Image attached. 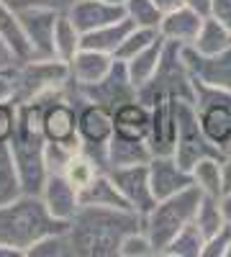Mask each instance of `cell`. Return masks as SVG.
Instances as JSON below:
<instances>
[{"mask_svg": "<svg viewBox=\"0 0 231 257\" xmlns=\"http://www.w3.org/2000/svg\"><path fill=\"white\" fill-rule=\"evenodd\" d=\"M141 229V216L129 208L80 206L67 224L75 257H116L126 234Z\"/></svg>", "mask_w": 231, "mask_h": 257, "instance_id": "obj_1", "label": "cell"}, {"mask_svg": "<svg viewBox=\"0 0 231 257\" xmlns=\"http://www.w3.org/2000/svg\"><path fill=\"white\" fill-rule=\"evenodd\" d=\"M11 8H29V6H44V8H54V11H67L75 0H6Z\"/></svg>", "mask_w": 231, "mask_h": 257, "instance_id": "obj_37", "label": "cell"}, {"mask_svg": "<svg viewBox=\"0 0 231 257\" xmlns=\"http://www.w3.org/2000/svg\"><path fill=\"white\" fill-rule=\"evenodd\" d=\"M16 103L49 100L72 93L70 64L57 57H31L13 67Z\"/></svg>", "mask_w": 231, "mask_h": 257, "instance_id": "obj_3", "label": "cell"}, {"mask_svg": "<svg viewBox=\"0 0 231 257\" xmlns=\"http://www.w3.org/2000/svg\"><path fill=\"white\" fill-rule=\"evenodd\" d=\"M106 3H111V6H121V8H123V6H126V0H106Z\"/></svg>", "mask_w": 231, "mask_h": 257, "instance_id": "obj_46", "label": "cell"}, {"mask_svg": "<svg viewBox=\"0 0 231 257\" xmlns=\"http://www.w3.org/2000/svg\"><path fill=\"white\" fill-rule=\"evenodd\" d=\"M228 244H231V226L226 224V226H221L216 234L205 237V244H203L200 257H226Z\"/></svg>", "mask_w": 231, "mask_h": 257, "instance_id": "obj_35", "label": "cell"}, {"mask_svg": "<svg viewBox=\"0 0 231 257\" xmlns=\"http://www.w3.org/2000/svg\"><path fill=\"white\" fill-rule=\"evenodd\" d=\"M221 211H223V221L231 226V193H223L221 196Z\"/></svg>", "mask_w": 231, "mask_h": 257, "instance_id": "obj_43", "label": "cell"}, {"mask_svg": "<svg viewBox=\"0 0 231 257\" xmlns=\"http://www.w3.org/2000/svg\"><path fill=\"white\" fill-rule=\"evenodd\" d=\"M0 257H26L24 252H18L16 247H8V244H0Z\"/></svg>", "mask_w": 231, "mask_h": 257, "instance_id": "obj_45", "label": "cell"}, {"mask_svg": "<svg viewBox=\"0 0 231 257\" xmlns=\"http://www.w3.org/2000/svg\"><path fill=\"white\" fill-rule=\"evenodd\" d=\"M190 47L198 54H218V52L231 47V31L221 24V21H216L213 16H205L203 26H200V31H198V36Z\"/></svg>", "mask_w": 231, "mask_h": 257, "instance_id": "obj_25", "label": "cell"}, {"mask_svg": "<svg viewBox=\"0 0 231 257\" xmlns=\"http://www.w3.org/2000/svg\"><path fill=\"white\" fill-rule=\"evenodd\" d=\"M203 13H198L195 8L190 6H180L170 13H164L162 21H159V36L164 41H175V44H182V47H190L200 26H203Z\"/></svg>", "mask_w": 231, "mask_h": 257, "instance_id": "obj_15", "label": "cell"}, {"mask_svg": "<svg viewBox=\"0 0 231 257\" xmlns=\"http://www.w3.org/2000/svg\"><path fill=\"white\" fill-rule=\"evenodd\" d=\"M154 155L146 139H131V137H123L116 134L108 139V170L116 167H131V165H146Z\"/></svg>", "mask_w": 231, "mask_h": 257, "instance_id": "obj_18", "label": "cell"}, {"mask_svg": "<svg viewBox=\"0 0 231 257\" xmlns=\"http://www.w3.org/2000/svg\"><path fill=\"white\" fill-rule=\"evenodd\" d=\"M113 67V57L95 49H80L70 59V77L75 85H93L108 75Z\"/></svg>", "mask_w": 231, "mask_h": 257, "instance_id": "obj_17", "label": "cell"}, {"mask_svg": "<svg viewBox=\"0 0 231 257\" xmlns=\"http://www.w3.org/2000/svg\"><path fill=\"white\" fill-rule=\"evenodd\" d=\"M26 257H75L67 229L62 231H52L47 237H41L39 242L31 244V249L26 252Z\"/></svg>", "mask_w": 231, "mask_h": 257, "instance_id": "obj_31", "label": "cell"}, {"mask_svg": "<svg viewBox=\"0 0 231 257\" xmlns=\"http://www.w3.org/2000/svg\"><path fill=\"white\" fill-rule=\"evenodd\" d=\"M223 157H205L200 162L193 165L190 175H193V185L203 193V196H223V167H221Z\"/></svg>", "mask_w": 231, "mask_h": 257, "instance_id": "obj_26", "label": "cell"}, {"mask_svg": "<svg viewBox=\"0 0 231 257\" xmlns=\"http://www.w3.org/2000/svg\"><path fill=\"white\" fill-rule=\"evenodd\" d=\"M75 90L82 100L88 103H98L106 105V108L116 111L118 105L136 100V85L129 77V70H126V62L113 59V67L108 70V75L93 82V85H75Z\"/></svg>", "mask_w": 231, "mask_h": 257, "instance_id": "obj_8", "label": "cell"}, {"mask_svg": "<svg viewBox=\"0 0 231 257\" xmlns=\"http://www.w3.org/2000/svg\"><path fill=\"white\" fill-rule=\"evenodd\" d=\"M154 6H157V8L162 11V16H164V13H170V11L185 6V0H154Z\"/></svg>", "mask_w": 231, "mask_h": 257, "instance_id": "obj_42", "label": "cell"}, {"mask_svg": "<svg viewBox=\"0 0 231 257\" xmlns=\"http://www.w3.org/2000/svg\"><path fill=\"white\" fill-rule=\"evenodd\" d=\"M200 196H203V193L195 185H190V188L175 193V196L159 198L141 216V229L146 231V237H149L152 244L157 247V254H162L164 247L172 242L175 234L195 219Z\"/></svg>", "mask_w": 231, "mask_h": 257, "instance_id": "obj_5", "label": "cell"}, {"mask_svg": "<svg viewBox=\"0 0 231 257\" xmlns=\"http://www.w3.org/2000/svg\"><path fill=\"white\" fill-rule=\"evenodd\" d=\"M13 165L21 180L24 193H41L44 180L49 175L47 160H44V149H47V137L41 132H26V128L16 126V134L8 142Z\"/></svg>", "mask_w": 231, "mask_h": 257, "instance_id": "obj_6", "label": "cell"}, {"mask_svg": "<svg viewBox=\"0 0 231 257\" xmlns=\"http://www.w3.org/2000/svg\"><path fill=\"white\" fill-rule=\"evenodd\" d=\"M18 64V59L13 57V52L3 44V39H0V70H11V67H16Z\"/></svg>", "mask_w": 231, "mask_h": 257, "instance_id": "obj_40", "label": "cell"}, {"mask_svg": "<svg viewBox=\"0 0 231 257\" xmlns=\"http://www.w3.org/2000/svg\"><path fill=\"white\" fill-rule=\"evenodd\" d=\"M149 121H152V111L146 108L141 100H129V103L118 105L113 111L116 134L131 137V139H146L149 137Z\"/></svg>", "mask_w": 231, "mask_h": 257, "instance_id": "obj_20", "label": "cell"}, {"mask_svg": "<svg viewBox=\"0 0 231 257\" xmlns=\"http://www.w3.org/2000/svg\"><path fill=\"white\" fill-rule=\"evenodd\" d=\"M198 229L205 234V237H211L216 234L221 226H226L223 221V211H221V198L216 196H200V203H198V211H195V219Z\"/></svg>", "mask_w": 231, "mask_h": 257, "instance_id": "obj_30", "label": "cell"}, {"mask_svg": "<svg viewBox=\"0 0 231 257\" xmlns=\"http://www.w3.org/2000/svg\"><path fill=\"white\" fill-rule=\"evenodd\" d=\"M221 167H223V193H231V152L223 155Z\"/></svg>", "mask_w": 231, "mask_h": 257, "instance_id": "obj_41", "label": "cell"}, {"mask_svg": "<svg viewBox=\"0 0 231 257\" xmlns=\"http://www.w3.org/2000/svg\"><path fill=\"white\" fill-rule=\"evenodd\" d=\"M98 173H103V170L98 167V162H95L90 155L82 152V149L72 152L70 160H67V165H65V170H62V175H65L77 190H80V188H85Z\"/></svg>", "mask_w": 231, "mask_h": 257, "instance_id": "obj_28", "label": "cell"}, {"mask_svg": "<svg viewBox=\"0 0 231 257\" xmlns=\"http://www.w3.org/2000/svg\"><path fill=\"white\" fill-rule=\"evenodd\" d=\"M162 52H164V39L157 36L149 47H144L139 54H134L129 62H126V70H129V77H131V82L136 85V90H139V85H144L146 80L157 72L159 59H162Z\"/></svg>", "mask_w": 231, "mask_h": 257, "instance_id": "obj_23", "label": "cell"}, {"mask_svg": "<svg viewBox=\"0 0 231 257\" xmlns=\"http://www.w3.org/2000/svg\"><path fill=\"white\" fill-rule=\"evenodd\" d=\"M70 221L54 219L39 193H21L13 201L0 206V244L29 252L34 242L52 231L67 229Z\"/></svg>", "mask_w": 231, "mask_h": 257, "instance_id": "obj_2", "label": "cell"}, {"mask_svg": "<svg viewBox=\"0 0 231 257\" xmlns=\"http://www.w3.org/2000/svg\"><path fill=\"white\" fill-rule=\"evenodd\" d=\"M185 6H190V8H195L198 13L208 16V8H211V0H185Z\"/></svg>", "mask_w": 231, "mask_h": 257, "instance_id": "obj_44", "label": "cell"}, {"mask_svg": "<svg viewBox=\"0 0 231 257\" xmlns=\"http://www.w3.org/2000/svg\"><path fill=\"white\" fill-rule=\"evenodd\" d=\"M123 13H126V18H129L134 26H139V29H154V31H159L162 11L154 6V0H126Z\"/></svg>", "mask_w": 231, "mask_h": 257, "instance_id": "obj_32", "label": "cell"}, {"mask_svg": "<svg viewBox=\"0 0 231 257\" xmlns=\"http://www.w3.org/2000/svg\"><path fill=\"white\" fill-rule=\"evenodd\" d=\"M203 244H205V234L198 229L195 221H190L172 237V242L164 247L162 257H200Z\"/></svg>", "mask_w": 231, "mask_h": 257, "instance_id": "obj_27", "label": "cell"}, {"mask_svg": "<svg viewBox=\"0 0 231 257\" xmlns=\"http://www.w3.org/2000/svg\"><path fill=\"white\" fill-rule=\"evenodd\" d=\"M67 16L75 21V26L88 34V31H95L100 26H108L113 21L123 18V8L121 6H111L106 0H75V3L67 8Z\"/></svg>", "mask_w": 231, "mask_h": 257, "instance_id": "obj_16", "label": "cell"}, {"mask_svg": "<svg viewBox=\"0 0 231 257\" xmlns=\"http://www.w3.org/2000/svg\"><path fill=\"white\" fill-rule=\"evenodd\" d=\"M16 103V80H13V67L0 70V103Z\"/></svg>", "mask_w": 231, "mask_h": 257, "instance_id": "obj_38", "label": "cell"}, {"mask_svg": "<svg viewBox=\"0 0 231 257\" xmlns=\"http://www.w3.org/2000/svg\"><path fill=\"white\" fill-rule=\"evenodd\" d=\"M182 57L195 82L231 93V47L218 54H198L193 47H182Z\"/></svg>", "mask_w": 231, "mask_h": 257, "instance_id": "obj_10", "label": "cell"}, {"mask_svg": "<svg viewBox=\"0 0 231 257\" xmlns=\"http://www.w3.org/2000/svg\"><path fill=\"white\" fill-rule=\"evenodd\" d=\"M59 13L62 11L44 8V6L18 8V18L29 39L31 57H54V26H57Z\"/></svg>", "mask_w": 231, "mask_h": 257, "instance_id": "obj_9", "label": "cell"}, {"mask_svg": "<svg viewBox=\"0 0 231 257\" xmlns=\"http://www.w3.org/2000/svg\"><path fill=\"white\" fill-rule=\"evenodd\" d=\"M162 98L195 103V80L185 64L182 44H175V41H164V52H162L157 72L144 85H139L136 90V100H141L146 108H152Z\"/></svg>", "mask_w": 231, "mask_h": 257, "instance_id": "obj_4", "label": "cell"}, {"mask_svg": "<svg viewBox=\"0 0 231 257\" xmlns=\"http://www.w3.org/2000/svg\"><path fill=\"white\" fill-rule=\"evenodd\" d=\"M21 193H24V188H21V180L16 173L11 147H8V142H0V206L13 201Z\"/></svg>", "mask_w": 231, "mask_h": 257, "instance_id": "obj_29", "label": "cell"}, {"mask_svg": "<svg viewBox=\"0 0 231 257\" xmlns=\"http://www.w3.org/2000/svg\"><path fill=\"white\" fill-rule=\"evenodd\" d=\"M80 49H82V31L75 26V21L67 16V11H62L54 26V57L70 64V59Z\"/></svg>", "mask_w": 231, "mask_h": 257, "instance_id": "obj_24", "label": "cell"}, {"mask_svg": "<svg viewBox=\"0 0 231 257\" xmlns=\"http://www.w3.org/2000/svg\"><path fill=\"white\" fill-rule=\"evenodd\" d=\"M152 121H149V144L152 155H172L177 144V100L162 98L152 105Z\"/></svg>", "mask_w": 231, "mask_h": 257, "instance_id": "obj_12", "label": "cell"}, {"mask_svg": "<svg viewBox=\"0 0 231 257\" xmlns=\"http://www.w3.org/2000/svg\"><path fill=\"white\" fill-rule=\"evenodd\" d=\"M208 16H213L216 21H221V24L231 31V0H211Z\"/></svg>", "mask_w": 231, "mask_h": 257, "instance_id": "obj_39", "label": "cell"}, {"mask_svg": "<svg viewBox=\"0 0 231 257\" xmlns=\"http://www.w3.org/2000/svg\"><path fill=\"white\" fill-rule=\"evenodd\" d=\"M0 39H3V44L13 52V57L18 62L31 59V47L24 34V26H21L18 11L11 8L6 0H0Z\"/></svg>", "mask_w": 231, "mask_h": 257, "instance_id": "obj_21", "label": "cell"}, {"mask_svg": "<svg viewBox=\"0 0 231 257\" xmlns=\"http://www.w3.org/2000/svg\"><path fill=\"white\" fill-rule=\"evenodd\" d=\"M172 157L185 170H193V165L205 157H223L221 149L211 144L208 137L203 134L195 105L185 100H177V144H175Z\"/></svg>", "mask_w": 231, "mask_h": 257, "instance_id": "obj_7", "label": "cell"}, {"mask_svg": "<svg viewBox=\"0 0 231 257\" xmlns=\"http://www.w3.org/2000/svg\"><path fill=\"white\" fill-rule=\"evenodd\" d=\"M39 196L47 203L49 213L59 221H70L75 216V211L80 208V190L62 173H49Z\"/></svg>", "mask_w": 231, "mask_h": 257, "instance_id": "obj_14", "label": "cell"}, {"mask_svg": "<svg viewBox=\"0 0 231 257\" xmlns=\"http://www.w3.org/2000/svg\"><path fill=\"white\" fill-rule=\"evenodd\" d=\"M80 206H103V208H129V201L121 196L108 173H98L85 188H80Z\"/></svg>", "mask_w": 231, "mask_h": 257, "instance_id": "obj_19", "label": "cell"}, {"mask_svg": "<svg viewBox=\"0 0 231 257\" xmlns=\"http://www.w3.org/2000/svg\"><path fill=\"white\" fill-rule=\"evenodd\" d=\"M108 175L113 178L121 196L129 201V206L139 216H144L157 203L154 193H152V183H149V162L131 165V167H116V170H108Z\"/></svg>", "mask_w": 231, "mask_h": 257, "instance_id": "obj_11", "label": "cell"}, {"mask_svg": "<svg viewBox=\"0 0 231 257\" xmlns=\"http://www.w3.org/2000/svg\"><path fill=\"white\" fill-rule=\"evenodd\" d=\"M18 126V105L11 103H0V142H11Z\"/></svg>", "mask_w": 231, "mask_h": 257, "instance_id": "obj_36", "label": "cell"}, {"mask_svg": "<svg viewBox=\"0 0 231 257\" xmlns=\"http://www.w3.org/2000/svg\"><path fill=\"white\" fill-rule=\"evenodd\" d=\"M134 29V24L129 18H118L113 21V24L108 26H100L95 31H88L82 34V49H95V52H106V54H116V49L121 47V41L126 39V34H129Z\"/></svg>", "mask_w": 231, "mask_h": 257, "instance_id": "obj_22", "label": "cell"}, {"mask_svg": "<svg viewBox=\"0 0 231 257\" xmlns=\"http://www.w3.org/2000/svg\"><path fill=\"white\" fill-rule=\"evenodd\" d=\"M157 36H159V31H154V29H139V26H134L129 34H126V39L121 41V47L116 49L113 59L129 62V59H131L134 54H139L144 47H149Z\"/></svg>", "mask_w": 231, "mask_h": 257, "instance_id": "obj_33", "label": "cell"}, {"mask_svg": "<svg viewBox=\"0 0 231 257\" xmlns=\"http://www.w3.org/2000/svg\"><path fill=\"white\" fill-rule=\"evenodd\" d=\"M226 257H231V244H228V252H226Z\"/></svg>", "mask_w": 231, "mask_h": 257, "instance_id": "obj_47", "label": "cell"}, {"mask_svg": "<svg viewBox=\"0 0 231 257\" xmlns=\"http://www.w3.org/2000/svg\"><path fill=\"white\" fill-rule=\"evenodd\" d=\"M149 183H152L154 198L159 201V198L175 196V193L190 188L193 175H190V170L177 165V160L172 155H154L149 160Z\"/></svg>", "mask_w": 231, "mask_h": 257, "instance_id": "obj_13", "label": "cell"}, {"mask_svg": "<svg viewBox=\"0 0 231 257\" xmlns=\"http://www.w3.org/2000/svg\"><path fill=\"white\" fill-rule=\"evenodd\" d=\"M118 257H157V247L146 237L144 229H134L131 234L123 237L118 247Z\"/></svg>", "mask_w": 231, "mask_h": 257, "instance_id": "obj_34", "label": "cell"}]
</instances>
